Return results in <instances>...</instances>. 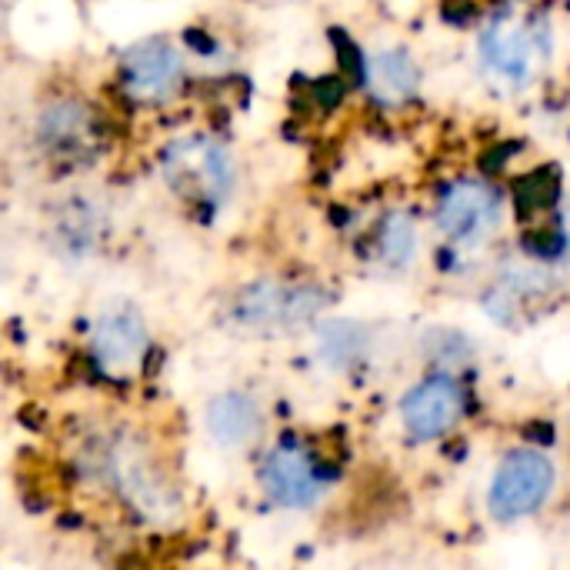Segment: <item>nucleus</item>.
Wrapping results in <instances>:
<instances>
[{
	"mask_svg": "<svg viewBox=\"0 0 570 570\" xmlns=\"http://www.w3.org/2000/svg\"><path fill=\"white\" fill-rule=\"evenodd\" d=\"M90 474L120 498L140 521L160 524L180 511V491L157 448L130 428L94 438L87 454Z\"/></svg>",
	"mask_w": 570,
	"mask_h": 570,
	"instance_id": "obj_1",
	"label": "nucleus"
},
{
	"mask_svg": "<svg viewBox=\"0 0 570 570\" xmlns=\"http://www.w3.org/2000/svg\"><path fill=\"white\" fill-rule=\"evenodd\" d=\"M40 140L50 154H77L94 140L90 110L77 100H57L40 114Z\"/></svg>",
	"mask_w": 570,
	"mask_h": 570,
	"instance_id": "obj_13",
	"label": "nucleus"
},
{
	"mask_svg": "<svg viewBox=\"0 0 570 570\" xmlns=\"http://www.w3.org/2000/svg\"><path fill=\"white\" fill-rule=\"evenodd\" d=\"M160 174L177 197H184L194 207H207V210H217L234 187L230 154L224 150V144H217L214 137H204V134L174 140L164 150Z\"/></svg>",
	"mask_w": 570,
	"mask_h": 570,
	"instance_id": "obj_4",
	"label": "nucleus"
},
{
	"mask_svg": "<svg viewBox=\"0 0 570 570\" xmlns=\"http://www.w3.org/2000/svg\"><path fill=\"white\" fill-rule=\"evenodd\" d=\"M501 214H504L501 190L478 177L451 180L438 194V207H434L438 230L451 244H461V247H474V244L488 240L498 230Z\"/></svg>",
	"mask_w": 570,
	"mask_h": 570,
	"instance_id": "obj_8",
	"label": "nucleus"
},
{
	"mask_svg": "<svg viewBox=\"0 0 570 570\" xmlns=\"http://www.w3.org/2000/svg\"><path fill=\"white\" fill-rule=\"evenodd\" d=\"M558 250H561V257L570 264V210L564 214V220H561V240H558Z\"/></svg>",
	"mask_w": 570,
	"mask_h": 570,
	"instance_id": "obj_16",
	"label": "nucleus"
},
{
	"mask_svg": "<svg viewBox=\"0 0 570 570\" xmlns=\"http://www.w3.org/2000/svg\"><path fill=\"white\" fill-rule=\"evenodd\" d=\"M478 57L484 70L501 83H534L551 60V30L538 13L504 10L481 30Z\"/></svg>",
	"mask_w": 570,
	"mask_h": 570,
	"instance_id": "obj_2",
	"label": "nucleus"
},
{
	"mask_svg": "<svg viewBox=\"0 0 570 570\" xmlns=\"http://www.w3.org/2000/svg\"><path fill=\"white\" fill-rule=\"evenodd\" d=\"M184 83V57L164 40H144L124 53V90L140 104H164Z\"/></svg>",
	"mask_w": 570,
	"mask_h": 570,
	"instance_id": "obj_10",
	"label": "nucleus"
},
{
	"mask_svg": "<svg viewBox=\"0 0 570 570\" xmlns=\"http://www.w3.org/2000/svg\"><path fill=\"white\" fill-rule=\"evenodd\" d=\"M558 468L538 448H514L498 464L488 484V514L498 524H518L534 518L554 494Z\"/></svg>",
	"mask_w": 570,
	"mask_h": 570,
	"instance_id": "obj_6",
	"label": "nucleus"
},
{
	"mask_svg": "<svg viewBox=\"0 0 570 570\" xmlns=\"http://www.w3.org/2000/svg\"><path fill=\"white\" fill-rule=\"evenodd\" d=\"M331 297L317 284H291V281H257L247 284L234 307L230 317L240 331L254 334H287L297 327H307L327 311Z\"/></svg>",
	"mask_w": 570,
	"mask_h": 570,
	"instance_id": "obj_5",
	"label": "nucleus"
},
{
	"mask_svg": "<svg viewBox=\"0 0 570 570\" xmlns=\"http://www.w3.org/2000/svg\"><path fill=\"white\" fill-rule=\"evenodd\" d=\"M421 83V70L417 60L401 50V47H387L371 53L367 60V90L377 104L384 107H404Z\"/></svg>",
	"mask_w": 570,
	"mask_h": 570,
	"instance_id": "obj_12",
	"label": "nucleus"
},
{
	"mask_svg": "<svg viewBox=\"0 0 570 570\" xmlns=\"http://www.w3.org/2000/svg\"><path fill=\"white\" fill-rule=\"evenodd\" d=\"M94 364L110 377H127L144 367L150 354V334L134 307H110L97 317L90 334Z\"/></svg>",
	"mask_w": 570,
	"mask_h": 570,
	"instance_id": "obj_9",
	"label": "nucleus"
},
{
	"mask_svg": "<svg viewBox=\"0 0 570 570\" xmlns=\"http://www.w3.org/2000/svg\"><path fill=\"white\" fill-rule=\"evenodd\" d=\"M374 254L384 271H407L417 257V220L407 210L384 214L374 234Z\"/></svg>",
	"mask_w": 570,
	"mask_h": 570,
	"instance_id": "obj_15",
	"label": "nucleus"
},
{
	"mask_svg": "<svg viewBox=\"0 0 570 570\" xmlns=\"http://www.w3.org/2000/svg\"><path fill=\"white\" fill-rule=\"evenodd\" d=\"M257 478L264 494L277 508L311 511L314 504L324 501L327 488L334 484V468L311 441L291 434L267 448Z\"/></svg>",
	"mask_w": 570,
	"mask_h": 570,
	"instance_id": "obj_3",
	"label": "nucleus"
},
{
	"mask_svg": "<svg viewBox=\"0 0 570 570\" xmlns=\"http://www.w3.org/2000/svg\"><path fill=\"white\" fill-rule=\"evenodd\" d=\"M371 351H374L371 327H364L357 321H327L317 331V354L334 371H354V367L367 364Z\"/></svg>",
	"mask_w": 570,
	"mask_h": 570,
	"instance_id": "obj_14",
	"label": "nucleus"
},
{
	"mask_svg": "<svg viewBox=\"0 0 570 570\" xmlns=\"http://www.w3.org/2000/svg\"><path fill=\"white\" fill-rule=\"evenodd\" d=\"M471 411V391L454 371H431L411 384L397 404L404 434L414 444H431L448 438Z\"/></svg>",
	"mask_w": 570,
	"mask_h": 570,
	"instance_id": "obj_7",
	"label": "nucleus"
},
{
	"mask_svg": "<svg viewBox=\"0 0 570 570\" xmlns=\"http://www.w3.org/2000/svg\"><path fill=\"white\" fill-rule=\"evenodd\" d=\"M207 434L224 451H244L264 438V407L247 391H220L204 411Z\"/></svg>",
	"mask_w": 570,
	"mask_h": 570,
	"instance_id": "obj_11",
	"label": "nucleus"
}]
</instances>
